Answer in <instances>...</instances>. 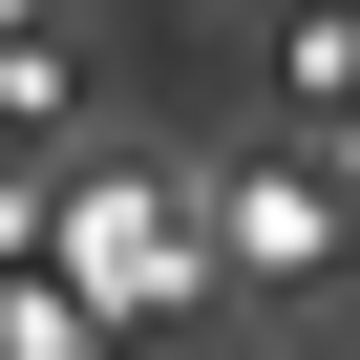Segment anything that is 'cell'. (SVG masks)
Wrapping results in <instances>:
<instances>
[{"label":"cell","instance_id":"1","mask_svg":"<svg viewBox=\"0 0 360 360\" xmlns=\"http://www.w3.org/2000/svg\"><path fill=\"white\" fill-rule=\"evenodd\" d=\"M43 276H64L85 318H191V297H212L191 191H148V169H64V191H43Z\"/></svg>","mask_w":360,"mask_h":360},{"label":"cell","instance_id":"2","mask_svg":"<svg viewBox=\"0 0 360 360\" xmlns=\"http://www.w3.org/2000/svg\"><path fill=\"white\" fill-rule=\"evenodd\" d=\"M191 255L212 276H339V191H318V169H212V191H191Z\"/></svg>","mask_w":360,"mask_h":360},{"label":"cell","instance_id":"3","mask_svg":"<svg viewBox=\"0 0 360 360\" xmlns=\"http://www.w3.org/2000/svg\"><path fill=\"white\" fill-rule=\"evenodd\" d=\"M22 43H43V0H0V64H22Z\"/></svg>","mask_w":360,"mask_h":360}]
</instances>
